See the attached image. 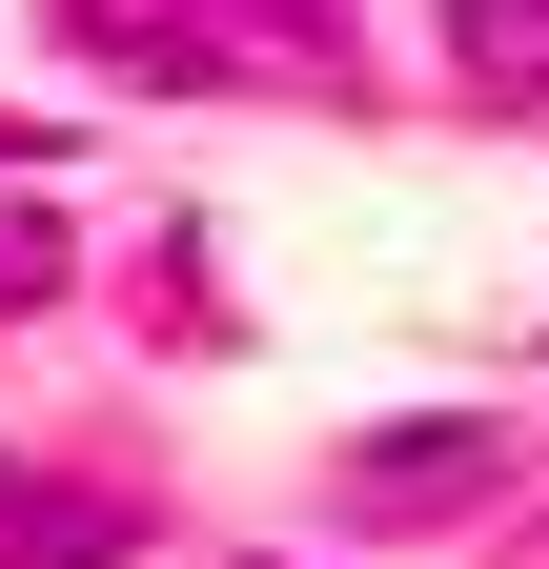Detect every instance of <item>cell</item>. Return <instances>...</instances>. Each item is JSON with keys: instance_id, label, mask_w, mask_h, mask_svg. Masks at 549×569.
Here are the masks:
<instances>
[{"instance_id": "7a4b0ae2", "label": "cell", "mask_w": 549, "mask_h": 569, "mask_svg": "<svg viewBox=\"0 0 549 569\" xmlns=\"http://www.w3.org/2000/svg\"><path fill=\"white\" fill-rule=\"evenodd\" d=\"M489 468H509V427H407V448H347V509L407 529V509H468Z\"/></svg>"}, {"instance_id": "6da1fadb", "label": "cell", "mask_w": 549, "mask_h": 569, "mask_svg": "<svg viewBox=\"0 0 549 569\" xmlns=\"http://www.w3.org/2000/svg\"><path fill=\"white\" fill-rule=\"evenodd\" d=\"M102 82L224 102V82H347V0H41Z\"/></svg>"}, {"instance_id": "3957f363", "label": "cell", "mask_w": 549, "mask_h": 569, "mask_svg": "<svg viewBox=\"0 0 549 569\" xmlns=\"http://www.w3.org/2000/svg\"><path fill=\"white\" fill-rule=\"evenodd\" d=\"M0 569H122V509H102V488L0 468Z\"/></svg>"}, {"instance_id": "8992f818", "label": "cell", "mask_w": 549, "mask_h": 569, "mask_svg": "<svg viewBox=\"0 0 549 569\" xmlns=\"http://www.w3.org/2000/svg\"><path fill=\"white\" fill-rule=\"evenodd\" d=\"M0 163H61V122H41V102H0Z\"/></svg>"}, {"instance_id": "5b68a950", "label": "cell", "mask_w": 549, "mask_h": 569, "mask_svg": "<svg viewBox=\"0 0 549 569\" xmlns=\"http://www.w3.org/2000/svg\"><path fill=\"white\" fill-rule=\"evenodd\" d=\"M41 284H61V224H41V203H0V326H21Z\"/></svg>"}, {"instance_id": "277c9868", "label": "cell", "mask_w": 549, "mask_h": 569, "mask_svg": "<svg viewBox=\"0 0 549 569\" xmlns=\"http://www.w3.org/2000/svg\"><path fill=\"white\" fill-rule=\"evenodd\" d=\"M448 61L489 102H549V0H448Z\"/></svg>"}]
</instances>
